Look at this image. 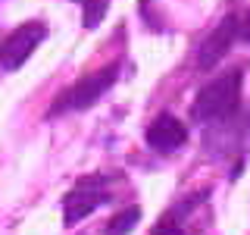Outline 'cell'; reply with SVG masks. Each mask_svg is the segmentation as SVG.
Segmentation results:
<instances>
[{
  "mask_svg": "<svg viewBox=\"0 0 250 235\" xmlns=\"http://www.w3.org/2000/svg\"><path fill=\"white\" fill-rule=\"evenodd\" d=\"M238 28H241V22L234 19V16H225L222 22L216 25V31L203 41L200 47V53H197V63H200V69H213L219 60L225 57V53L231 50V44H234V38H238Z\"/></svg>",
  "mask_w": 250,
  "mask_h": 235,
  "instance_id": "obj_6",
  "label": "cell"
},
{
  "mask_svg": "<svg viewBox=\"0 0 250 235\" xmlns=\"http://www.w3.org/2000/svg\"><path fill=\"white\" fill-rule=\"evenodd\" d=\"M138 219H141V207H128V210H122V213H116L113 219H109L106 235H128V232L138 226Z\"/></svg>",
  "mask_w": 250,
  "mask_h": 235,
  "instance_id": "obj_7",
  "label": "cell"
},
{
  "mask_svg": "<svg viewBox=\"0 0 250 235\" xmlns=\"http://www.w3.org/2000/svg\"><path fill=\"white\" fill-rule=\"evenodd\" d=\"M44 38H47L44 22H25V25H19L16 31H10L3 47H0V63H3V69L16 72V69L35 53V47L41 44Z\"/></svg>",
  "mask_w": 250,
  "mask_h": 235,
  "instance_id": "obj_3",
  "label": "cell"
},
{
  "mask_svg": "<svg viewBox=\"0 0 250 235\" xmlns=\"http://www.w3.org/2000/svg\"><path fill=\"white\" fill-rule=\"evenodd\" d=\"M150 235H185V232H182V226L175 223V216H166V219H160V226H156Z\"/></svg>",
  "mask_w": 250,
  "mask_h": 235,
  "instance_id": "obj_9",
  "label": "cell"
},
{
  "mask_svg": "<svg viewBox=\"0 0 250 235\" xmlns=\"http://www.w3.org/2000/svg\"><path fill=\"white\" fill-rule=\"evenodd\" d=\"M238 100H241V69H231V72L213 78L207 88H200L191 113H194V119H200V122L222 119V116L234 113Z\"/></svg>",
  "mask_w": 250,
  "mask_h": 235,
  "instance_id": "obj_1",
  "label": "cell"
},
{
  "mask_svg": "<svg viewBox=\"0 0 250 235\" xmlns=\"http://www.w3.org/2000/svg\"><path fill=\"white\" fill-rule=\"evenodd\" d=\"M185 141H188V129L182 125V119L172 116V113L156 116L150 122V129H147V144H150L156 154H172V151H178Z\"/></svg>",
  "mask_w": 250,
  "mask_h": 235,
  "instance_id": "obj_5",
  "label": "cell"
},
{
  "mask_svg": "<svg viewBox=\"0 0 250 235\" xmlns=\"http://www.w3.org/2000/svg\"><path fill=\"white\" fill-rule=\"evenodd\" d=\"M97 182H100V179H84V182H78L72 191L66 194V201H62V216H66V226H75L78 219H84L91 210H97L100 204L109 198L104 188H94Z\"/></svg>",
  "mask_w": 250,
  "mask_h": 235,
  "instance_id": "obj_4",
  "label": "cell"
},
{
  "mask_svg": "<svg viewBox=\"0 0 250 235\" xmlns=\"http://www.w3.org/2000/svg\"><path fill=\"white\" fill-rule=\"evenodd\" d=\"M116 75H119V66H116V63H113V66H106V69H100V72H94V75H84L82 82H75L72 88L62 91V97L50 107V116L66 113V110H84V107L97 104V100L113 88Z\"/></svg>",
  "mask_w": 250,
  "mask_h": 235,
  "instance_id": "obj_2",
  "label": "cell"
},
{
  "mask_svg": "<svg viewBox=\"0 0 250 235\" xmlns=\"http://www.w3.org/2000/svg\"><path fill=\"white\" fill-rule=\"evenodd\" d=\"M75 3H82V10H84V28H97L100 19L106 16L109 0H75Z\"/></svg>",
  "mask_w": 250,
  "mask_h": 235,
  "instance_id": "obj_8",
  "label": "cell"
},
{
  "mask_svg": "<svg viewBox=\"0 0 250 235\" xmlns=\"http://www.w3.org/2000/svg\"><path fill=\"white\" fill-rule=\"evenodd\" d=\"M238 38H241V41H250V13L244 16V22H241V28H238Z\"/></svg>",
  "mask_w": 250,
  "mask_h": 235,
  "instance_id": "obj_10",
  "label": "cell"
}]
</instances>
